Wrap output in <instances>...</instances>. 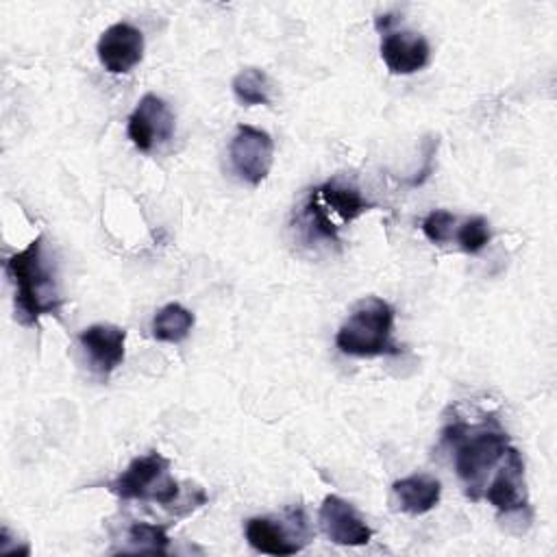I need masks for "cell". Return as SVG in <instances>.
Here are the masks:
<instances>
[{"mask_svg": "<svg viewBox=\"0 0 557 557\" xmlns=\"http://www.w3.org/2000/svg\"><path fill=\"white\" fill-rule=\"evenodd\" d=\"M318 522L322 533L339 546H363L372 540L370 524L348 500L337 494L324 496L318 511Z\"/></svg>", "mask_w": 557, "mask_h": 557, "instance_id": "cell-7", "label": "cell"}, {"mask_svg": "<svg viewBox=\"0 0 557 557\" xmlns=\"http://www.w3.org/2000/svg\"><path fill=\"white\" fill-rule=\"evenodd\" d=\"M455 222H457V218H455L450 211H446V209H433V211H429V213L424 215L420 228H422L424 237H426L431 244L442 246V244L450 242Z\"/></svg>", "mask_w": 557, "mask_h": 557, "instance_id": "cell-20", "label": "cell"}, {"mask_svg": "<svg viewBox=\"0 0 557 557\" xmlns=\"http://www.w3.org/2000/svg\"><path fill=\"white\" fill-rule=\"evenodd\" d=\"M228 159L233 172L248 185L257 187L272 170L274 139L257 126L239 124L228 146Z\"/></svg>", "mask_w": 557, "mask_h": 557, "instance_id": "cell-5", "label": "cell"}, {"mask_svg": "<svg viewBox=\"0 0 557 557\" xmlns=\"http://www.w3.org/2000/svg\"><path fill=\"white\" fill-rule=\"evenodd\" d=\"M96 54L107 72L126 74L144 57V33L128 22H115L102 30Z\"/></svg>", "mask_w": 557, "mask_h": 557, "instance_id": "cell-8", "label": "cell"}, {"mask_svg": "<svg viewBox=\"0 0 557 557\" xmlns=\"http://www.w3.org/2000/svg\"><path fill=\"white\" fill-rule=\"evenodd\" d=\"M381 59L396 76L420 72L431 61V46L424 35L413 30H389L381 39Z\"/></svg>", "mask_w": 557, "mask_h": 557, "instance_id": "cell-10", "label": "cell"}, {"mask_svg": "<svg viewBox=\"0 0 557 557\" xmlns=\"http://www.w3.org/2000/svg\"><path fill=\"white\" fill-rule=\"evenodd\" d=\"M174 126L176 122L172 109L154 94H144L126 120L128 139L141 152H152L154 148L168 144L174 135Z\"/></svg>", "mask_w": 557, "mask_h": 557, "instance_id": "cell-6", "label": "cell"}, {"mask_svg": "<svg viewBox=\"0 0 557 557\" xmlns=\"http://www.w3.org/2000/svg\"><path fill=\"white\" fill-rule=\"evenodd\" d=\"M107 487L122 500H152L163 507H172L181 496L178 483L170 476V459L157 450L135 457Z\"/></svg>", "mask_w": 557, "mask_h": 557, "instance_id": "cell-4", "label": "cell"}, {"mask_svg": "<svg viewBox=\"0 0 557 557\" xmlns=\"http://www.w3.org/2000/svg\"><path fill=\"white\" fill-rule=\"evenodd\" d=\"M442 440L455 446V472L466 485L472 500L481 498L485 474L496 468L509 444V435L500 429H470L463 422H453L444 429Z\"/></svg>", "mask_w": 557, "mask_h": 557, "instance_id": "cell-2", "label": "cell"}, {"mask_svg": "<svg viewBox=\"0 0 557 557\" xmlns=\"http://www.w3.org/2000/svg\"><path fill=\"white\" fill-rule=\"evenodd\" d=\"M194 322L196 318L189 309H185L181 302H168L152 318V337L157 342L178 344L191 333Z\"/></svg>", "mask_w": 557, "mask_h": 557, "instance_id": "cell-15", "label": "cell"}, {"mask_svg": "<svg viewBox=\"0 0 557 557\" xmlns=\"http://www.w3.org/2000/svg\"><path fill=\"white\" fill-rule=\"evenodd\" d=\"M503 459L505 463L494 474L490 485L483 490V496L500 513H513L529 505L527 483H524V459L513 446L507 448Z\"/></svg>", "mask_w": 557, "mask_h": 557, "instance_id": "cell-9", "label": "cell"}, {"mask_svg": "<svg viewBox=\"0 0 557 557\" xmlns=\"http://www.w3.org/2000/svg\"><path fill=\"white\" fill-rule=\"evenodd\" d=\"M128 544L133 553H152V555H165L168 553V529L163 524H150V522H133L128 527Z\"/></svg>", "mask_w": 557, "mask_h": 557, "instance_id": "cell-17", "label": "cell"}, {"mask_svg": "<svg viewBox=\"0 0 557 557\" xmlns=\"http://www.w3.org/2000/svg\"><path fill=\"white\" fill-rule=\"evenodd\" d=\"M78 342L100 376H109L124 361L126 331L122 326L91 324L81 331Z\"/></svg>", "mask_w": 557, "mask_h": 557, "instance_id": "cell-11", "label": "cell"}, {"mask_svg": "<svg viewBox=\"0 0 557 557\" xmlns=\"http://www.w3.org/2000/svg\"><path fill=\"white\" fill-rule=\"evenodd\" d=\"M246 542L263 555H276V557H287L296 555L302 550L305 542H298L294 533L285 527V522L265 518V516H255L246 520L244 527Z\"/></svg>", "mask_w": 557, "mask_h": 557, "instance_id": "cell-12", "label": "cell"}, {"mask_svg": "<svg viewBox=\"0 0 557 557\" xmlns=\"http://www.w3.org/2000/svg\"><path fill=\"white\" fill-rule=\"evenodd\" d=\"M231 87H233L235 98L246 107L272 102L274 85H272L270 76L265 74V70H261V67H244L242 72H237L233 76Z\"/></svg>", "mask_w": 557, "mask_h": 557, "instance_id": "cell-16", "label": "cell"}, {"mask_svg": "<svg viewBox=\"0 0 557 557\" xmlns=\"http://www.w3.org/2000/svg\"><path fill=\"white\" fill-rule=\"evenodd\" d=\"M394 315L387 300L379 296L361 298L335 333V346L352 357L400 355L403 346L394 339Z\"/></svg>", "mask_w": 557, "mask_h": 557, "instance_id": "cell-3", "label": "cell"}, {"mask_svg": "<svg viewBox=\"0 0 557 557\" xmlns=\"http://www.w3.org/2000/svg\"><path fill=\"white\" fill-rule=\"evenodd\" d=\"M442 485L429 474H409L392 483V498L398 511L409 516H422L437 507Z\"/></svg>", "mask_w": 557, "mask_h": 557, "instance_id": "cell-13", "label": "cell"}, {"mask_svg": "<svg viewBox=\"0 0 557 557\" xmlns=\"http://www.w3.org/2000/svg\"><path fill=\"white\" fill-rule=\"evenodd\" d=\"M315 194L318 198L322 200V205L326 209H333L342 222H352L357 220L361 213H366L368 209H372L374 205L368 202L361 191L352 185H346V183H339V181H326L324 185L315 187Z\"/></svg>", "mask_w": 557, "mask_h": 557, "instance_id": "cell-14", "label": "cell"}, {"mask_svg": "<svg viewBox=\"0 0 557 557\" xmlns=\"http://www.w3.org/2000/svg\"><path fill=\"white\" fill-rule=\"evenodd\" d=\"M435 150H437V139H429V141H426V152H424V165H422V168L416 172V176L409 181L411 187L422 185V183L429 178V174L433 172V157H435Z\"/></svg>", "mask_w": 557, "mask_h": 557, "instance_id": "cell-21", "label": "cell"}, {"mask_svg": "<svg viewBox=\"0 0 557 557\" xmlns=\"http://www.w3.org/2000/svg\"><path fill=\"white\" fill-rule=\"evenodd\" d=\"M302 215H305V222H307V226L311 228V233L315 237L329 239V242H339L337 226L331 222L329 209L322 205V200L318 198L315 189L309 191V196L305 200V207H302Z\"/></svg>", "mask_w": 557, "mask_h": 557, "instance_id": "cell-19", "label": "cell"}, {"mask_svg": "<svg viewBox=\"0 0 557 557\" xmlns=\"http://www.w3.org/2000/svg\"><path fill=\"white\" fill-rule=\"evenodd\" d=\"M455 239L459 244V248L468 255H479L492 239V228L490 222L483 215H472L466 218L457 231H455Z\"/></svg>", "mask_w": 557, "mask_h": 557, "instance_id": "cell-18", "label": "cell"}, {"mask_svg": "<svg viewBox=\"0 0 557 557\" xmlns=\"http://www.w3.org/2000/svg\"><path fill=\"white\" fill-rule=\"evenodd\" d=\"M4 272L13 285L15 315L24 326H35L41 315L61 309L63 298L44 257V235H37L26 248L7 257Z\"/></svg>", "mask_w": 557, "mask_h": 557, "instance_id": "cell-1", "label": "cell"}]
</instances>
